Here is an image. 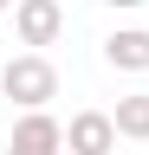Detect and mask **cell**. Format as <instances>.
I'll return each instance as SVG.
<instances>
[{
    "instance_id": "1",
    "label": "cell",
    "mask_w": 149,
    "mask_h": 155,
    "mask_svg": "<svg viewBox=\"0 0 149 155\" xmlns=\"http://www.w3.org/2000/svg\"><path fill=\"white\" fill-rule=\"evenodd\" d=\"M0 91L20 110H46L52 97H59V65H52L46 52H13L7 65H0Z\"/></svg>"
},
{
    "instance_id": "8",
    "label": "cell",
    "mask_w": 149,
    "mask_h": 155,
    "mask_svg": "<svg viewBox=\"0 0 149 155\" xmlns=\"http://www.w3.org/2000/svg\"><path fill=\"white\" fill-rule=\"evenodd\" d=\"M0 13H13V0H0Z\"/></svg>"
},
{
    "instance_id": "2",
    "label": "cell",
    "mask_w": 149,
    "mask_h": 155,
    "mask_svg": "<svg viewBox=\"0 0 149 155\" xmlns=\"http://www.w3.org/2000/svg\"><path fill=\"white\" fill-rule=\"evenodd\" d=\"M13 32H20V45H59L65 32V7L59 0H13Z\"/></svg>"
},
{
    "instance_id": "7",
    "label": "cell",
    "mask_w": 149,
    "mask_h": 155,
    "mask_svg": "<svg viewBox=\"0 0 149 155\" xmlns=\"http://www.w3.org/2000/svg\"><path fill=\"white\" fill-rule=\"evenodd\" d=\"M104 7H123V13H130V7H143V0H104Z\"/></svg>"
},
{
    "instance_id": "6",
    "label": "cell",
    "mask_w": 149,
    "mask_h": 155,
    "mask_svg": "<svg viewBox=\"0 0 149 155\" xmlns=\"http://www.w3.org/2000/svg\"><path fill=\"white\" fill-rule=\"evenodd\" d=\"M117 136H130V142H149V91H130V97H117Z\"/></svg>"
},
{
    "instance_id": "3",
    "label": "cell",
    "mask_w": 149,
    "mask_h": 155,
    "mask_svg": "<svg viewBox=\"0 0 149 155\" xmlns=\"http://www.w3.org/2000/svg\"><path fill=\"white\" fill-rule=\"evenodd\" d=\"M117 149V116L110 110H78L65 123V155H110Z\"/></svg>"
},
{
    "instance_id": "5",
    "label": "cell",
    "mask_w": 149,
    "mask_h": 155,
    "mask_svg": "<svg viewBox=\"0 0 149 155\" xmlns=\"http://www.w3.org/2000/svg\"><path fill=\"white\" fill-rule=\"evenodd\" d=\"M104 58L117 71H149V32L143 26H117V32L104 39Z\"/></svg>"
},
{
    "instance_id": "4",
    "label": "cell",
    "mask_w": 149,
    "mask_h": 155,
    "mask_svg": "<svg viewBox=\"0 0 149 155\" xmlns=\"http://www.w3.org/2000/svg\"><path fill=\"white\" fill-rule=\"evenodd\" d=\"M7 155H65V129L52 123V110H26L7 136Z\"/></svg>"
}]
</instances>
